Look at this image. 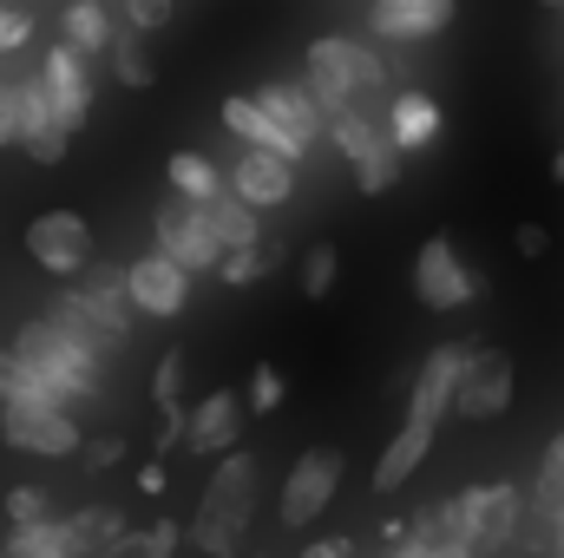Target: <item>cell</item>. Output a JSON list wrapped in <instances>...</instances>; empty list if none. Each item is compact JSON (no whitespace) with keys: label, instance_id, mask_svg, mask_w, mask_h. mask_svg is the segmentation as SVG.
<instances>
[{"label":"cell","instance_id":"23","mask_svg":"<svg viewBox=\"0 0 564 558\" xmlns=\"http://www.w3.org/2000/svg\"><path fill=\"white\" fill-rule=\"evenodd\" d=\"M59 26H66L59 40L79 46L86 60H93V53H112V40H119V20L106 13V0H66V20H59Z\"/></svg>","mask_w":564,"mask_h":558},{"label":"cell","instance_id":"2","mask_svg":"<svg viewBox=\"0 0 564 558\" xmlns=\"http://www.w3.org/2000/svg\"><path fill=\"white\" fill-rule=\"evenodd\" d=\"M13 355L40 375V388H46L53 408H79V401L99 395L112 348H93V342H79L73 329H59L53 315H33V322H20V335H13Z\"/></svg>","mask_w":564,"mask_h":558},{"label":"cell","instance_id":"8","mask_svg":"<svg viewBox=\"0 0 564 558\" xmlns=\"http://www.w3.org/2000/svg\"><path fill=\"white\" fill-rule=\"evenodd\" d=\"M335 486H341V447H308V453L289 466V480H282V526H289V533H295V526H315V519L328 513Z\"/></svg>","mask_w":564,"mask_h":558},{"label":"cell","instance_id":"13","mask_svg":"<svg viewBox=\"0 0 564 558\" xmlns=\"http://www.w3.org/2000/svg\"><path fill=\"white\" fill-rule=\"evenodd\" d=\"M224 132L243 144V151H276V158H289V164L308 158V144L295 139V132H282L276 119L263 112L257 93H230V99H224Z\"/></svg>","mask_w":564,"mask_h":558},{"label":"cell","instance_id":"45","mask_svg":"<svg viewBox=\"0 0 564 558\" xmlns=\"http://www.w3.org/2000/svg\"><path fill=\"white\" fill-rule=\"evenodd\" d=\"M552 178H558V184H564V151H558V158H552Z\"/></svg>","mask_w":564,"mask_h":558},{"label":"cell","instance_id":"7","mask_svg":"<svg viewBox=\"0 0 564 558\" xmlns=\"http://www.w3.org/2000/svg\"><path fill=\"white\" fill-rule=\"evenodd\" d=\"M26 257L46 270V277H79L93 270V224L79 211H40L26 224Z\"/></svg>","mask_w":564,"mask_h":558},{"label":"cell","instance_id":"44","mask_svg":"<svg viewBox=\"0 0 564 558\" xmlns=\"http://www.w3.org/2000/svg\"><path fill=\"white\" fill-rule=\"evenodd\" d=\"M552 533H558V558H564V513H552Z\"/></svg>","mask_w":564,"mask_h":558},{"label":"cell","instance_id":"37","mask_svg":"<svg viewBox=\"0 0 564 558\" xmlns=\"http://www.w3.org/2000/svg\"><path fill=\"white\" fill-rule=\"evenodd\" d=\"M33 40V13L26 7H0V53H20Z\"/></svg>","mask_w":564,"mask_h":558},{"label":"cell","instance_id":"35","mask_svg":"<svg viewBox=\"0 0 564 558\" xmlns=\"http://www.w3.org/2000/svg\"><path fill=\"white\" fill-rule=\"evenodd\" d=\"M539 506H545V519L564 513V433L552 440V453H545V466H539Z\"/></svg>","mask_w":564,"mask_h":558},{"label":"cell","instance_id":"19","mask_svg":"<svg viewBox=\"0 0 564 558\" xmlns=\"http://www.w3.org/2000/svg\"><path fill=\"white\" fill-rule=\"evenodd\" d=\"M257 99H263V112L276 119L282 132H295V139L315 151V139L328 132V112L315 106V93H308V79H263L257 86Z\"/></svg>","mask_w":564,"mask_h":558},{"label":"cell","instance_id":"30","mask_svg":"<svg viewBox=\"0 0 564 558\" xmlns=\"http://www.w3.org/2000/svg\"><path fill=\"white\" fill-rule=\"evenodd\" d=\"M171 552H177V526H171V519H158V526L126 533V539H119L106 558H171Z\"/></svg>","mask_w":564,"mask_h":558},{"label":"cell","instance_id":"26","mask_svg":"<svg viewBox=\"0 0 564 558\" xmlns=\"http://www.w3.org/2000/svg\"><path fill=\"white\" fill-rule=\"evenodd\" d=\"M46 315H53V322H59V329H73V335H79V342H93V348H112V342H119V335H112V329H106V322H99V315H93V302H86V296H79V289H59V296H53V309H46Z\"/></svg>","mask_w":564,"mask_h":558},{"label":"cell","instance_id":"3","mask_svg":"<svg viewBox=\"0 0 564 558\" xmlns=\"http://www.w3.org/2000/svg\"><path fill=\"white\" fill-rule=\"evenodd\" d=\"M257 473H263V466H257L250 447H237V453L217 460V473H210V486H204V506H197V519H191L197 552L230 558L237 546H243L250 513H257Z\"/></svg>","mask_w":564,"mask_h":558},{"label":"cell","instance_id":"43","mask_svg":"<svg viewBox=\"0 0 564 558\" xmlns=\"http://www.w3.org/2000/svg\"><path fill=\"white\" fill-rule=\"evenodd\" d=\"M348 552H355L348 539H315V546H308L302 558H348Z\"/></svg>","mask_w":564,"mask_h":558},{"label":"cell","instance_id":"1","mask_svg":"<svg viewBox=\"0 0 564 558\" xmlns=\"http://www.w3.org/2000/svg\"><path fill=\"white\" fill-rule=\"evenodd\" d=\"M302 79H308V93H315V106H322L328 119H341V112H368V119L388 126V112H394V99H401V93L388 86L381 53H368L361 40H341V33L308 40V53H302Z\"/></svg>","mask_w":564,"mask_h":558},{"label":"cell","instance_id":"34","mask_svg":"<svg viewBox=\"0 0 564 558\" xmlns=\"http://www.w3.org/2000/svg\"><path fill=\"white\" fill-rule=\"evenodd\" d=\"M20 112H26V79L0 73V151L20 144Z\"/></svg>","mask_w":564,"mask_h":558},{"label":"cell","instance_id":"17","mask_svg":"<svg viewBox=\"0 0 564 558\" xmlns=\"http://www.w3.org/2000/svg\"><path fill=\"white\" fill-rule=\"evenodd\" d=\"M243 415H250V401H243V395H230V388L204 395V401L191 408V427H184V447H191V453H237V433H243Z\"/></svg>","mask_w":564,"mask_h":558},{"label":"cell","instance_id":"41","mask_svg":"<svg viewBox=\"0 0 564 558\" xmlns=\"http://www.w3.org/2000/svg\"><path fill=\"white\" fill-rule=\"evenodd\" d=\"M512 244H519V257H545V250H552L545 224H519V230H512Z\"/></svg>","mask_w":564,"mask_h":558},{"label":"cell","instance_id":"6","mask_svg":"<svg viewBox=\"0 0 564 558\" xmlns=\"http://www.w3.org/2000/svg\"><path fill=\"white\" fill-rule=\"evenodd\" d=\"M0 440H7L13 453H40V460H66V453L86 447L79 415H73V408H46V401H13V408H0Z\"/></svg>","mask_w":564,"mask_h":558},{"label":"cell","instance_id":"16","mask_svg":"<svg viewBox=\"0 0 564 558\" xmlns=\"http://www.w3.org/2000/svg\"><path fill=\"white\" fill-rule=\"evenodd\" d=\"M126 282H132L139 315H177V309L191 302V270L171 264L164 250H151V257H139V264H126Z\"/></svg>","mask_w":564,"mask_h":558},{"label":"cell","instance_id":"11","mask_svg":"<svg viewBox=\"0 0 564 558\" xmlns=\"http://www.w3.org/2000/svg\"><path fill=\"white\" fill-rule=\"evenodd\" d=\"M466 362H473V348H466V342H440V348L421 362V375H414L408 420L440 427V415H453V401H459V382H466Z\"/></svg>","mask_w":564,"mask_h":558},{"label":"cell","instance_id":"33","mask_svg":"<svg viewBox=\"0 0 564 558\" xmlns=\"http://www.w3.org/2000/svg\"><path fill=\"white\" fill-rule=\"evenodd\" d=\"M7 519L13 526H46L53 519V493L46 486H13L7 493Z\"/></svg>","mask_w":564,"mask_h":558},{"label":"cell","instance_id":"15","mask_svg":"<svg viewBox=\"0 0 564 558\" xmlns=\"http://www.w3.org/2000/svg\"><path fill=\"white\" fill-rule=\"evenodd\" d=\"M368 26H375V40H388V46L433 40V33L453 26V0H375V7H368Z\"/></svg>","mask_w":564,"mask_h":558},{"label":"cell","instance_id":"47","mask_svg":"<svg viewBox=\"0 0 564 558\" xmlns=\"http://www.w3.org/2000/svg\"><path fill=\"white\" fill-rule=\"evenodd\" d=\"M119 7H126V0H119Z\"/></svg>","mask_w":564,"mask_h":558},{"label":"cell","instance_id":"21","mask_svg":"<svg viewBox=\"0 0 564 558\" xmlns=\"http://www.w3.org/2000/svg\"><path fill=\"white\" fill-rule=\"evenodd\" d=\"M440 132H446L440 106L426 99L421 86H401V99H394V112H388V139H394V151H401V158H408V151H426Z\"/></svg>","mask_w":564,"mask_h":558},{"label":"cell","instance_id":"20","mask_svg":"<svg viewBox=\"0 0 564 558\" xmlns=\"http://www.w3.org/2000/svg\"><path fill=\"white\" fill-rule=\"evenodd\" d=\"M433 433L440 427H426V420H408L388 447H381V460H375V473H368V486H375V500H388V493H401L414 473H421V460L433 453Z\"/></svg>","mask_w":564,"mask_h":558},{"label":"cell","instance_id":"31","mask_svg":"<svg viewBox=\"0 0 564 558\" xmlns=\"http://www.w3.org/2000/svg\"><path fill=\"white\" fill-rule=\"evenodd\" d=\"M335 270H341V250H335V244H315V250L302 257V296L322 302V296L335 289Z\"/></svg>","mask_w":564,"mask_h":558},{"label":"cell","instance_id":"38","mask_svg":"<svg viewBox=\"0 0 564 558\" xmlns=\"http://www.w3.org/2000/svg\"><path fill=\"white\" fill-rule=\"evenodd\" d=\"M394 558H473V552L453 546V539H421V533H408V539L394 546Z\"/></svg>","mask_w":564,"mask_h":558},{"label":"cell","instance_id":"25","mask_svg":"<svg viewBox=\"0 0 564 558\" xmlns=\"http://www.w3.org/2000/svg\"><path fill=\"white\" fill-rule=\"evenodd\" d=\"M204 217H210V230L224 237V250H257V244H263V224H257V211H250L237 191L210 197V204H204Z\"/></svg>","mask_w":564,"mask_h":558},{"label":"cell","instance_id":"39","mask_svg":"<svg viewBox=\"0 0 564 558\" xmlns=\"http://www.w3.org/2000/svg\"><path fill=\"white\" fill-rule=\"evenodd\" d=\"M171 20V0H126V26H139V33H158Z\"/></svg>","mask_w":564,"mask_h":558},{"label":"cell","instance_id":"9","mask_svg":"<svg viewBox=\"0 0 564 558\" xmlns=\"http://www.w3.org/2000/svg\"><path fill=\"white\" fill-rule=\"evenodd\" d=\"M479 289H486V282H479V270L453 250V237H426L421 257H414V296H421L426 309H466Z\"/></svg>","mask_w":564,"mask_h":558},{"label":"cell","instance_id":"27","mask_svg":"<svg viewBox=\"0 0 564 558\" xmlns=\"http://www.w3.org/2000/svg\"><path fill=\"white\" fill-rule=\"evenodd\" d=\"M112 73H119V86H126V93L158 86V66H151V53H144V33H139V26H126V33L112 40Z\"/></svg>","mask_w":564,"mask_h":558},{"label":"cell","instance_id":"32","mask_svg":"<svg viewBox=\"0 0 564 558\" xmlns=\"http://www.w3.org/2000/svg\"><path fill=\"white\" fill-rule=\"evenodd\" d=\"M270 264H276V257H270V244H257V250H230L217 277L230 282V289H250V282H263V277H270Z\"/></svg>","mask_w":564,"mask_h":558},{"label":"cell","instance_id":"46","mask_svg":"<svg viewBox=\"0 0 564 558\" xmlns=\"http://www.w3.org/2000/svg\"><path fill=\"white\" fill-rule=\"evenodd\" d=\"M539 7H564V0H539Z\"/></svg>","mask_w":564,"mask_h":558},{"label":"cell","instance_id":"42","mask_svg":"<svg viewBox=\"0 0 564 558\" xmlns=\"http://www.w3.org/2000/svg\"><path fill=\"white\" fill-rule=\"evenodd\" d=\"M139 493H164V460H144L139 466Z\"/></svg>","mask_w":564,"mask_h":558},{"label":"cell","instance_id":"14","mask_svg":"<svg viewBox=\"0 0 564 558\" xmlns=\"http://www.w3.org/2000/svg\"><path fill=\"white\" fill-rule=\"evenodd\" d=\"M46 86H53V99H59V119H66V132L79 139L86 132V112H93V66H86V53L79 46H46Z\"/></svg>","mask_w":564,"mask_h":558},{"label":"cell","instance_id":"12","mask_svg":"<svg viewBox=\"0 0 564 558\" xmlns=\"http://www.w3.org/2000/svg\"><path fill=\"white\" fill-rule=\"evenodd\" d=\"M20 151H26L33 164H59V158L73 151V132H66V119H59V99H53L46 73H33V79H26V112H20Z\"/></svg>","mask_w":564,"mask_h":558},{"label":"cell","instance_id":"22","mask_svg":"<svg viewBox=\"0 0 564 558\" xmlns=\"http://www.w3.org/2000/svg\"><path fill=\"white\" fill-rule=\"evenodd\" d=\"M79 296L93 302V315H99V322H106L119 342L132 335V315H139V302H132V282H126V270H112V264H93Z\"/></svg>","mask_w":564,"mask_h":558},{"label":"cell","instance_id":"5","mask_svg":"<svg viewBox=\"0 0 564 558\" xmlns=\"http://www.w3.org/2000/svg\"><path fill=\"white\" fill-rule=\"evenodd\" d=\"M328 132H335V151L355 164V184H361L368 197H381V191L401 184V151H394V139H388L381 119H368V112H341V119H328Z\"/></svg>","mask_w":564,"mask_h":558},{"label":"cell","instance_id":"48","mask_svg":"<svg viewBox=\"0 0 564 558\" xmlns=\"http://www.w3.org/2000/svg\"><path fill=\"white\" fill-rule=\"evenodd\" d=\"M0 558H7V552H0Z\"/></svg>","mask_w":564,"mask_h":558},{"label":"cell","instance_id":"24","mask_svg":"<svg viewBox=\"0 0 564 558\" xmlns=\"http://www.w3.org/2000/svg\"><path fill=\"white\" fill-rule=\"evenodd\" d=\"M164 178H171V191H177L184 204H210V197H224V191H230V178H224L204 151H171Z\"/></svg>","mask_w":564,"mask_h":558},{"label":"cell","instance_id":"29","mask_svg":"<svg viewBox=\"0 0 564 558\" xmlns=\"http://www.w3.org/2000/svg\"><path fill=\"white\" fill-rule=\"evenodd\" d=\"M13 401H46V388H40V375L13 355V348H0V408H13ZM53 408V401H46Z\"/></svg>","mask_w":564,"mask_h":558},{"label":"cell","instance_id":"36","mask_svg":"<svg viewBox=\"0 0 564 558\" xmlns=\"http://www.w3.org/2000/svg\"><path fill=\"white\" fill-rule=\"evenodd\" d=\"M282 395H289V382H282L276 368L263 362V368L250 375V395H243V401H250V415H276V408H282Z\"/></svg>","mask_w":564,"mask_h":558},{"label":"cell","instance_id":"40","mask_svg":"<svg viewBox=\"0 0 564 558\" xmlns=\"http://www.w3.org/2000/svg\"><path fill=\"white\" fill-rule=\"evenodd\" d=\"M126 460V440H86V466L93 473H106V466H119Z\"/></svg>","mask_w":564,"mask_h":558},{"label":"cell","instance_id":"10","mask_svg":"<svg viewBox=\"0 0 564 558\" xmlns=\"http://www.w3.org/2000/svg\"><path fill=\"white\" fill-rule=\"evenodd\" d=\"M512 388H519V362H512L506 348H473L453 415L459 420H499L506 408H512Z\"/></svg>","mask_w":564,"mask_h":558},{"label":"cell","instance_id":"4","mask_svg":"<svg viewBox=\"0 0 564 558\" xmlns=\"http://www.w3.org/2000/svg\"><path fill=\"white\" fill-rule=\"evenodd\" d=\"M151 237H158V250L171 257V264H184L191 277H204V270H224V237L210 230V217H204V204H184L177 191L171 197H158V211H151Z\"/></svg>","mask_w":564,"mask_h":558},{"label":"cell","instance_id":"18","mask_svg":"<svg viewBox=\"0 0 564 558\" xmlns=\"http://www.w3.org/2000/svg\"><path fill=\"white\" fill-rule=\"evenodd\" d=\"M230 191H237L250 211L289 204V191H295V164L276 158V151H237V164H230Z\"/></svg>","mask_w":564,"mask_h":558},{"label":"cell","instance_id":"28","mask_svg":"<svg viewBox=\"0 0 564 558\" xmlns=\"http://www.w3.org/2000/svg\"><path fill=\"white\" fill-rule=\"evenodd\" d=\"M177 388H184V355L171 348V355L158 362V375H151V408H158V420H164V427H177V433H184V427H191V415L177 408Z\"/></svg>","mask_w":564,"mask_h":558}]
</instances>
